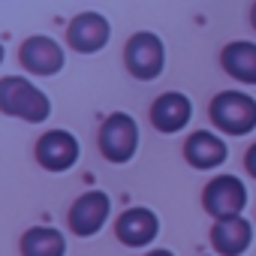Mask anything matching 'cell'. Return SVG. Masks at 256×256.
Instances as JSON below:
<instances>
[{"instance_id":"6da1fadb","label":"cell","mask_w":256,"mask_h":256,"mask_svg":"<svg viewBox=\"0 0 256 256\" xmlns=\"http://www.w3.org/2000/svg\"><path fill=\"white\" fill-rule=\"evenodd\" d=\"M0 108L28 124H42L52 114V100L28 78L6 76L0 82Z\"/></svg>"},{"instance_id":"7a4b0ae2","label":"cell","mask_w":256,"mask_h":256,"mask_svg":"<svg viewBox=\"0 0 256 256\" xmlns=\"http://www.w3.org/2000/svg\"><path fill=\"white\" fill-rule=\"evenodd\" d=\"M124 64H126V70H130L133 78L154 82L166 70V46H163V40L157 34H151V30L133 34L126 40V48H124Z\"/></svg>"},{"instance_id":"3957f363","label":"cell","mask_w":256,"mask_h":256,"mask_svg":"<svg viewBox=\"0 0 256 256\" xmlns=\"http://www.w3.org/2000/svg\"><path fill=\"white\" fill-rule=\"evenodd\" d=\"M139 148V124L126 114L114 112L100 126V151L108 163H130Z\"/></svg>"},{"instance_id":"277c9868","label":"cell","mask_w":256,"mask_h":256,"mask_svg":"<svg viewBox=\"0 0 256 256\" xmlns=\"http://www.w3.org/2000/svg\"><path fill=\"white\" fill-rule=\"evenodd\" d=\"M211 120L229 136H247L256 126V100L241 90H223L211 100Z\"/></svg>"},{"instance_id":"5b68a950","label":"cell","mask_w":256,"mask_h":256,"mask_svg":"<svg viewBox=\"0 0 256 256\" xmlns=\"http://www.w3.org/2000/svg\"><path fill=\"white\" fill-rule=\"evenodd\" d=\"M202 202H205V211L214 220L238 217L244 211V205H247V187L235 175H217L214 181H208Z\"/></svg>"},{"instance_id":"8992f818","label":"cell","mask_w":256,"mask_h":256,"mask_svg":"<svg viewBox=\"0 0 256 256\" xmlns=\"http://www.w3.org/2000/svg\"><path fill=\"white\" fill-rule=\"evenodd\" d=\"M108 211H112V202L102 190H90L84 196H78L70 208V229L78 235V238H90L96 235L106 220H108Z\"/></svg>"},{"instance_id":"52a82bcc","label":"cell","mask_w":256,"mask_h":256,"mask_svg":"<svg viewBox=\"0 0 256 256\" xmlns=\"http://www.w3.org/2000/svg\"><path fill=\"white\" fill-rule=\"evenodd\" d=\"M108 36H112V28H108L106 16H100V12H82L66 28V42L78 54H94V52L106 48Z\"/></svg>"},{"instance_id":"ba28073f","label":"cell","mask_w":256,"mask_h":256,"mask_svg":"<svg viewBox=\"0 0 256 256\" xmlns=\"http://www.w3.org/2000/svg\"><path fill=\"white\" fill-rule=\"evenodd\" d=\"M18 60L28 72L34 76H54L64 70V48L52 40V36H30L22 42V52H18Z\"/></svg>"},{"instance_id":"9c48e42d","label":"cell","mask_w":256,"mask_h":256,"mask_svg":"<svg viewBox=\"0 0 256 256\" xmlns=\"http://www.w3.org/2000/svg\"><path fill=\"white\" fill-rule=\"evenodd\" d=\"M36 160L48 172H66L78 160V139L66 130H48L36 142Z\"/></svg>"},{"instance_id":"30bf717a","label":"cell","mask_w":256,"mask_h":256,"mask_svg":"<svg viewBox=\"0 0 256 256\" xmlns=\"http://www.w3.org/2000/svg\"><path fill=\"white\" fill-rule=\"evenodd\" d=\"M193 118V102L178 94V90H169V94H160L151 106V124L157 126L160 133H178L190 124Z\"/></svg>"},{"instance_id":"8fae6325","label":"cell","mask_w":256,"mask_h":256,"mask_svg":"<svg viewBox=\"0 0 256 256\" xmlns=\"http://www.w3.org/2000/svg\"><path fill=\"white\" fill-rule=\"evenodd\" d=\"M118 238L126 244V247H145L157 238L160 232V220L154 211L148 208H130V211H124L118 217V226H114Z\"/></svg>"},{"instance_id":"7c38bea8","label":"cell","mask_w":256,"mask_h":256,"mask_svg":"<svg viewBox=\"0 0 256 256\" xmlns=\"http://www.w3.org/2000/svg\"><path fill=\"white\" fill-rule=\"evenodd\" d=\"M250 238H253V229L241 214L217 220L214 229H211V244L220 256H241L250 247Z\"/></svg>"},{"instance_id":"4fadbf2b","label":"cell","mask_w":256,"mask_h":256,"mask_svg":"<svg viewBox=\"0 0 256 256\" xmlns=\"http://www.w3.org/2000/svg\"><path fill=\"white\" fill-rule=\"evenodd\" d=\"M220 66L226 70L229 78L244 82V84H256V42H247V40L229 42L220 52Z\"/></svg>"},{"instance_id":"5bb4252c","label":"cell","mask_w":256,"mask_h":256,"mask_svg":"<svg viewBox=\"0 0 256 256\" xmlns=\"http://www.w3.org/2000/svg\"><path fill=\"white\" fill-rule=\"evenodd\" d=\"M184 157H187V163L196 166V169H214V166H220V163L226 160V142H223L220 136L208 133V130H199V133H193V136L187 139Z\"/></svg>"},{"instance_id":"9a60e30c","label":"cell","mask_w":256,"mask_h":256,"mask_svg":"<svg viewBox=\"0 0 256 256\" xmlns=\"http://www.w3.org/2000/svg\"><path fill=\"white\" fill-rule=\"evenodd\" d=\"M66 238L52 226H34L22 238V256H64Z\"/></svg>"},{"instance_id":"2e32d148","label":"cell","mask_w":256,"mask_h":256,"mask_svg":"<svg viewBox=\"0 0 256 256\" xmlns=\"http://www.w3.org/2000/svg\"><path fill=\"white\" fill-rule=\"evenodd\" d=\"M244 166H247V172H250V175L256 178V145H253V148L247 151V157H244Z\"/></svg>"},{"instance_id":"e0dca14e","label":"cell","mask_w":256,"mask_h":256,"mask_svg":"<svg viewBox=\"0 0 256 256\" xmlns=\"http://www.w3.org/2000/svg\"><path fill=\"white\" fill-rule=\"evenodd\" d=\"M145 256H175L172 250H151V253H145Z\"/></svg>"},{"instance_id":"ac0fdd59","label":"cell","mask_w":256,"mask_h":256,"mask_svg":"<svg viewBox=\"0 0 256 256\" xmlns=\"http://www.w3.org/2000/svg\"><path fill=\"white\" fill-rule=\"evenodd\" d=\"M250 22H253V28H256V4H253V12H250Z\"/></svg>"}]
</instances>
